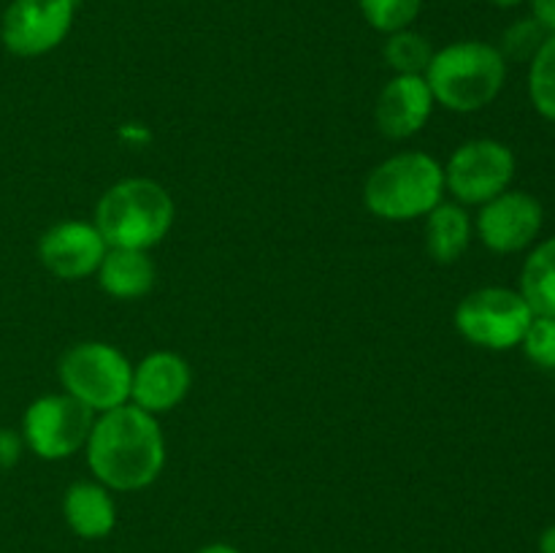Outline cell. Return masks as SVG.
I'll return each mask as SVG.
<instances>
[{
  "instance_id": "cell-9",
  "label": "cell",
  "mask_w": 555,
  "mask_h": 553,
  "mask_svg": "<svg viewBox=\"0 0 555 553\" xmlns=\"http://www.w3.org/2000/svg\"><path fill=\"white\" fill-rule=\"evenodd\" d=\"M79 0H11L0 16V41L14 57L54 52L74 27Z\"/></svg>"
},
{
  "instance_id": "cell-15",
  "label": "cell",
  "mask_w": 555,
  "mask_h": 553,
  "mask_svg": "<svg viewBox=\"0 0 555 553\" xmlns=\"http://www.w3.org/2000/svg\"><path fill=\"white\" fill-rule=\"evenodd\" d=\"M95 276L103 293H108L112 298H122V301H133L155 287L157 269L146 249L108 247Z\"/></svg>"
},
{
  "instance_id": "cell-3",
  "label": "cell",
  "mask_w": 555,
  "mask_h": 553,
  "mask_svg": "<svg viewBox=\"0 0 555 553\" xmlns=\"http://www.w3.org/2000/svg\"><path fill=\"white\" fill-rule=\"evenodd\" d=\"M173 198L160 182L130 177L98 198L95 228L108 247L152 249L173 226Z\"/></svg>"
},
{
  "instance_id": "cell-13",
  "label": "cell",
  "mask_w": 555,
  "mask_h": 553,
  "mask_svg": "<svg viewBox=\"0 0 555 553\" xmlns=\"http://www.w3.org/2000/svg\"><path fill=\"white\" fill-rule=\"evenodd\" d=\"M434 106L437 103H434L426 76L393 74V79L379 90L374 119H377L379 133L388 136V139H412L426 128Z\"/></svg>"
},
{
  "instance_id": "cell-16",
  "label": "cell",
  "mask_w": 555,
  "mask_h": 553,
  "mask_svg": "<svg viewBox=\"0 0 555 553\" xmlns=\"http://www.w3.org/2000/svg\"><path fill=\"white\" fill-rule=\"evenodd\" d=\"M475 222L466 206L442 201L426 215V249L437 263H455L472 244Z\"/></svg>"
},
{
  "instance_id": "cell-1",
  "label": "cell",
  "mask_w": 555,
  "mask_h": 553,
  "mask_svg": "<svg viewBox=\"0 0 555 553\" xmlns=\"http://www.w3.org/2000/svg\"><path fill=\"white\" fill-rule=\"evenodd\" d=\"M85 450L92 475L108 491H141L166 466L160 423L130 401L95 417Z\"/></svg>"
},
{
  "instance_id": "cell-24",
  "label": "cell",
  "mask_w": 555,
  "mask_h": 553,
  "mask_svg": "<svg viewBox=\"0 0 555 553\" xmlns=\"http://www.w3.org/2000/svg\"><path fill=\"white\" fill-rule=\"evenodd\" d=\"M531 16L545 27L547 33H555V0H529Z\"/></svg>"
},
{
  "instance_id": "cell-8",
  "label": "cell",
  "mask_w": 555,
  "mask_h": 553,
  "mask_svg": "<svg viewBox=\"0 0 555 553\" xmlns=\"http://www.w3.org/2000/svg\"><path fill=\"white\" fill-rule=\"evenodd\" d=\"M515 179V155L504 141L472 139L450 155L444 166V190L461 206H482L509 190Z\"/></svg>"
},
{
  "instance_id": "cell-11",
  "label": "cell",
  "mask_w": 555,
  "mask_h": 553,
  "mask_svg": "<svg viewBox=\"0 0 555 553\" xmlns=\"http://www.w3.org/2000/svg\"><path fill=\"white\" fill-rule=\"evenodd\" d=\"M106 249L108 244L103 242L95 222L85 220L54 222L38 239V260H41L49 274L65 282H76L95 274Z\"/></svg>"
},
{
  "instance_id": "cell-6",
  "label": "cell",
  "mask_w": 555,
  "mask_h": 553,
  "mask_svg": "<svg viewBox=\"0 0 555 553\" xmlns=\"http://www.w3.org/2000/svg\"><path fill=\"white\" fill-rule=\"evenodd\" d=\"M534 312L513 287H480L461 298L455 307V329L469 345L504 352L520 347Z\"/></svg>"
},
{
  "instance_id": "cell-19",
  "label": "cell",
  "mask_w": 555,
  "mask_h": 553,
  "mask_svg": "<svg viewBox=\"0 0 555 553\" xmlns=\"http://www.w3.org/2000/svg\"><path fill=\"white\" fill-rule=\"evenodd\" d=\"M531 106L547 123H555V33H547L545 43L529 63Z\"/></svg>"
},
{
  "instance_id": "cell-23",
  "label": "cell",
  "mask_w": 555,
  "mask_h": 553,
  "mask_svg": "<svg viewBox=\"0 0 555 553\" xmlns=\"http://www.w3.org/2000/svg\"><path fill=\"white\" fill-rule=\"evenodd\" d=\"M22 453H25L22 434L14 432V428H0V475L14 470L20 464Z\"/></svg>"
},
{
  "instance_id": "cell-14",
  "label": "cell",
  "mask_w": 555,
  "mask_h": 553,
  "mask_svg": "<svg viewBox=\"0 0 555 553\" xmlns=\"http://www.w3.org/2000/svg\"><path fill=\"white\" fill-rule=\"evenodd\" d=\"M63 515L68 529L81 540H103L117 526V504L106 486L79 480L63 497Z\"/></svg>"
},
{
  "instance_id": "cell-20",
  "label": "cell",
  "mask_w": 555,
  "mask_h": 553,
  "mask_svg": "<svg viewBox=\"0 0 555 553\" xmlns=\"http://www.w3.org/2000/svg\"><path fill=\"white\" fill-rule=\"evenodd\" d=\"M363 20L383 36L412 27L423 9V0H358Z\"/></svg>"
},
{
  "instance_id": "cell-26",
  "label": "cell",
  "mask_w": 555,
  "mask_h": 553,
  "mask_svg": "<svg viewBox=\"0 0 555 553\" xmlns=\"http://www.w3.org/2000/svg\"><path fill=\"white\" fill-rule=\"evenodd\" d=\"M198 553H242L238 548L228 545V542H211V545H204Z\"/></svg>"
},
{
  "instance_id": "cell-7",
  "label": "cell",
  "mask_w": 555,
  "mask_h": 553,
  "mask_svg": "<svg viewBox=\"0 0 555 553\" xmlns=\"http://www.w3.org/2000/svg\"><path fill=\"white\" fill-rule=\"evenodd\" d=\"M95 417L90 407L65 390L38 396L22 415V442L25 450L43 461L70 459L87 445Z\"/></svg>"
},
{
  "instance_id": "cell-21",
  "label": "cell",
  "mask_w": 555,
  "mask_h": 553,
  "mask_svg": "<svg viewBox=\"0 0 555 553\" xmlns=\"http://www.w3.org/2000/svg\"><path fill=\"white\" fill-rule=\"evenodd\" d=\"M547 30L534 20V16H526V20L513 22V25L504 30L502 47L499 52L504 54V60H515V63H531L540 47L545 43Z\"/></svg>"
},
{
  "instance_id": "cell-25",
  "label": "cell",
  "mask_w": 555,
  "mask_h": 553,
  "mask_svg": "<svg viewBox=\"0 0 555 553\" xmlns=\"http://www.w3.org/2000/svg\"><path fill=\"white\" fill-rule=\"evenodd\" d=\"M540 553H555V524L540 535Z\"/></svg>"
},
{
  "instance_id": "cell-27",
  "label": "cell",
  "mask_w": 555,
  "mask_h": 553,
  "mask_svg": "<svg viewBox=\"0 0 555 553\" xmlns=\"http://www.w3.org/2000/svg\"><path fill=\"white\" fill-rule=\"evenodd\" d=\"M488 3H493L496 9H515V5L526 3V0H488Z\"/></svg>"
},
{
  "instance_id": "cell-4",
  "label": "cell",
  "mask_w": 555,
  "mask_h": 553,
  "mask_svg": "<svg viewBox=\"0 0 555 553\" xmlns=\"http://www.w3.org/2000/svg\"><path fill=\"white\" fill-rule=\"evenodd\" d=\"M444 166L426 152H399L372 168L363 204L374 217L406 222L426 217L444 198Z\"/></svg>"
},
{
  "instance_id": "cell-22",
  "label": "cell",
  "mask_w": 555,
  "mask_h": 553,
  "mask_svg": "<svg viewBox=\"0 0 555 553\" xmlns=\"http://www.w3.org/2000/svg\"><path fill=\"white\" fill-rule=\"evenodd\" d=\"M520 347H524L526 358H529L534 366L551 369V372H555V318L534 314V320H531Z\"/></svg>"
},
{
  "instance_id": "cell-12",
  "label": "cell",
  "mask_w": 555,
  "mask_h": 553,
  "mask_svg": "<svg viewBox=\"0 0 555 553\" xmlns=\"http://www.w3.org/2000/svg\"><path fill=\"white\" fill-rule=\"evenodd\" d=\"M190 385H193V372L179 352H150L133 366L130 404L157 417L182 404L184 396L190 394Z\"/></svg>"
},
{
  "instance_id": "cell-5",
  "label": "cell",
  "mask_w": 555,
  "mask_h": 553,
  "mask_svg": "<svg viewBox=\"0 0 555 553\" xmlns=\"http://www.w3.org/2000/svg\"><path fill=\"white\" fill-rule=\"evenodd\" d=\"M57 377L65 394L101 415V412L128 404L133 366L122 350L108 342L90 339L68 347L60 356Z\"/></svg>"
},
{
  "instance_id": "cell-2",
  "label": "cell",
  "mask_w": 555,
  "mask_h": 553,
  "mask_svg": "<svg viewBox=\"0 0 555 553\" xmlns=\"http://www.w3.org/2000/svg\"><path fill=\"white\" fill-rule=\"evenodd\" d=\"M434 103L455 114L491 106L507 81V60L488 41H455L437 49L426 68Z\"/></svg>"
},
{
  "instance_id": "cell-17",
  "label": "cell",
  "mask_w": 555,
  "mask_h": 553,
  "mask_svg": "<svg viewBox=\"0 0 555 553\" xmlns=\"http://www.w3.org/2000/svg\"><path fill=\"white\" fill-rule=\"evenodd\" d=\"M520 296L534 314L555 318V236L534 244L520 269Z\"/></svg>"
},
{
  "instance_id": "cell-10",
  "label": "cell",
  "mask_w": 555,
  "mask_h": 553,
  "mask_svg": "<svg viewBox=\"0 0 555 553\" xmlns=\"http://www.w3.org/2000/svg\"><path fill=\"white\" fill-rule=\"evenodd\" d=\"M545 226V209L540 198L526 190H504L480 206L475 233L491 253L515 255L531 249Z\"/></svg>"
},
{
  "instance_id": "cell-18",
  "label": "cell",
  "mask_w": 555,
  "mask_h": 553,
  "mask_svg": "<svg viewBox=\"0 0 555 553\" xmlns=\"http://www.w3.org/2000/svg\"><path fill=\"white\" fill-rule=\"evenodd\" d=\"M434 52H437V49L431 47V41H428L423 33L412 30V27L390 33V36L385 38V47H383V57L385 63H388V68L393 70V74H404V76L426 74Z\"/></svg>"
}]
</instances>
